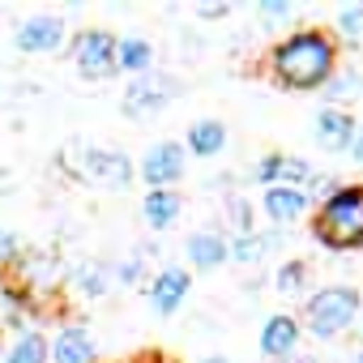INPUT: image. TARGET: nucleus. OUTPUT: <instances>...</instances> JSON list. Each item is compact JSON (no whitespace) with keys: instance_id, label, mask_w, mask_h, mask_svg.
<instances>
[{"instance_id":"obj_1","label":"nucleus","mask_w":363,"mask_h":363,"mask_svg":"<svg viewBox=\"0 0 363 363\" xmlns=\"http://www.w3.org/2000/svg\"><path fill=\"white\" fill-rule=\"evenodd\" d=\"M274 73L291 90H316L333 77V43L320 30H299L274 48Z\"/></svg>"},{"instance_id":"obj_2","label":"nucleus","mask_w":363,"mask_h":363,"mask_svg":"<svg viewBox=\"0 0 363 363\" xmlns=\"http://www.w3.org/2000/svg\"><path fill=\"white\" fill-rule=\"evenodd\" d=\"M312 235L333 252L363 248V184L333 189L312 218Z\"/></svg>"},{"instance_id":"obj_3","label":"nucleus","mask_w":363,"mask_h":363,"mask_svg":"<svg viewBox=\"0 0 363 363\" xmlns=\"http://www.w3.org/2000/svg\"><path fill=\"white\" fill-rule=\"evenodd\" d=\"M354 316H359V291L354 286H320L303 308V325L312 337H337L354 325Z\"/></svg>"},{"instance_id":"obj_4","label":"nucleus","mask_w":363,"mask_h":363,"mask_svg":"<svg viewBox=\"0 0 363 363\" xmlns=\"http://www.w3.org/2000/svg\"><path fill=\"white\" fill-rule=\"evenodd\" d=\"M179 90V82H171V77H162V73H141L133 86H128V94H124V116H133V120H141V116H154V111H162L167 103H171V94Z\"/></svg>"},{"instance_id":"obj_5","label":"nucleus","mask_w":363,"mask_h":363,"mask_svg":"<svg viewBox=\"0 0 363 363\" xmlns=\"http://www.w3.org/2000/svg\"><path fill=\"white\" fill-rule=\"evenodd\" d=\"M73 60L82 77H111L116 73V35L107 30H86L73 43Z\"/></svg>"},{"instance_id":"obj_6","label":"nucleus","mask_w":363,"mask_h":363,"mask_svg":"<svg viewBox=\"0 0 363 363\" xmlns=\"http://www.w3.org/2000/svg\"><path fill=\"white\" fill-rule=\"evenodd\" d=\"M145 184H150V193L154 189H171L179 175H184V145H175V141H158V145H150L145 150V158H141V171H137Z\"/></svg>"},{"instance_id":"obj_7","label":"nucleus","mask_w":363,"mask_h":363,"mask_svg":"<svg viewBox=\"0 0 363 363\" xmlns=\"http://www.w3.org/2000/svg\"><path fill=\"white\" fill-rule=\"evenodd\" d=\"M77 171L90 179V184H103V189H124L133 179V162L120 150H86Z\"/></svg>"},{"instance_id":"obj_8","label":"nucleus","mask_w":363,"mask_h":363,"mask_svg":"<svg viewBox=\"0 0 363 363\" xmlns=\"http://www.w3.org/2000/svg\"><path fill=\"white\" fill-rule=\"evenodd\" d=\"M13 43H18V52H30V56L60 52V43H65V22L52 18V13H35V18H26V22L18 26Z\"/></svg>"},{"instance_id":"obj_9","label":"nucleus","mask_w":363,"mask_h":363,"mask_svg":"<svg viewBox=\"0 0 363 363\" xmlns=\"http://www.w3.org/2000/svg\"><path fill=\"white\" fill-rule=\"evenodd\" d=\"M312 133H316V145H320V150L342 154V150H350V141H354V116L342 111V107H325V111L316 116Z\"/></svg>"},{"instance_id":"obj_10","label":"nucleus","mask_w":363,"mask_h":363,"mask_svg":"<svg viewBox=\"0 0 363 363\" xmlns=\"http://www.w3.org/2000/svg\"><path fill=\"white\" fill-rule=\"evenodd\" d=\"M295 346H299V320H295V316H286V312L269 316V320H265V329H261V350H265V359H269V363L291 359V354H295Z\"/></svg>"},{"instance_id":"obj_11","label":"nucleus","mask_w":363,"mask_h":363,"mask_svg":"<svg viewBox=\"0 0 363 363\" xmlns=\"http://www.w3.org/2000/svg\"><path fill=\"white\" fill-rule=\"evenodd\" d=\"M189 286H193V278L184 274V269H162L158 278H154V286H150V303H154V312L158 316H171L179 303H184V295H189Z\"/></svg>"},{"instance_id":"obj_12","label":"nucleus","mask_w":363,"mask_h":363,"mask_svg":"<svg viewBox=\"0 0 363 363\" xmlns=\"http://www.w3.org/2000/svg\"><path fill=\"white\" fill-rule=\"evenodd\" d=\"M261 210H265V218H269V223H295V218L308 210V193L286 189V184H274V189H265Z\"/></svg>"},{"instance_id":"obj_13","label":"nucleus","mask_w":363,"mask_h":363,"mask_svg":"<svg viewBox=\"0 0 363 363\" xmlns=\"http://www.w3.org/2000/svg\"><path fill=\"white\" fill-rule=\"evenodd\" d=\"M227 257H231V252H227V240H223V235H214V231L189 235V261H193L197 269H218Z\"/></svg>"},{"instance_id":"obj_14","label":"nucleus","mask_w":363,"mask_h":363,"mask_svg":"<svg viewBox=\"0 0 363 363\" xmlns=\"http://www.w3.org/2000/svg\"><path fill=\"white\" fill-rule=\"evenodd\" d=\"M179 206H184V201H179L171 189H154V193L141 201V218H145L154 231H162V227H171V223L179 218Z\"/></svg>"},{"instance_id":"obj_15","label":"nucleus","mask_w":363,"mask_h":363,"mask_svg":"<svg viewBox=\"0 0 363 363\" xmlns=\"http://www.w3.org/2000/svg\"><path fill=\"white\" fill-rule=\"evenodd\" d=\"M223 145H227V128H223V120H197V124L189 128V150H193L197 158H214Z\"/></svg>"},{"instance_id":"obj_16","label":"nucleus","mask_w":363,"mask_h":363,"mask_svg":"<svg viewBox=\"0 0 363 363\" xmlns=\"http://www.w3.org/2000/svg\"><path fill=\"white\" fill-rule=\"evenodd\" d=\"M52 354H56V363H90V359H94V342H90L86 329H65V333L56 337Z\"/></svg>"},{"instance_id":"obj_17","label":"nucleus","mask_w":363,"mask_h":363,"mask_svg":"<svg viewBox=\"0 0 363 363\" xmlns=\"http://www.w3.org/2000/svg\"><path fill=\"white\" fill-rule=\"evenodd\" d=\"M150 60H154V48L145 39H120L116 43V69H128V73H150Z\"/></svg>"},{"instance_id":"obj_18","label":"nucleus","mask_w":363,"mask_h":363,"mask_svg":"<svg viewBox=\"0 0 363 363\" xmlns=\"http://www.w3.org/2000/svg\"><path fill=\"white\" fill-rule=\"evenodd\" d=\"M278 244H282V235H257V231H248V235H240L235 244H227V252H231L240 265H252V261L269 257V248H278Z\"/></svg>"},{"instance_id":"obj_19","label":"nucleus","mask_w":363,"mask_h":363,"mask_svg":"<svg viewBox=\"0 0 363 363\" xmlns=\"http://www.w3.org/2000/svg\"><path fill=\"white\" fill-rule=\"evenodd\" d=\"M359 90H363V77L354 73V69H333V77L325 82V94H329V103H350V99H359Z\"/></svg>"},{"instance_id":"obj_20","label":"nucleus","mask_w":363,"mask_h":363,"mask_svg":"<svg viewBox=\"0 0 363 363\" xmlns=\"http://www.w3.org/2000/svg\"><path fill=\"white\" fill-rule=\"evenodd\" d=\"M278 184H286V189H299V193H303V189H312V184H316V171H312L303 158H286V154H282Z\"/></svg>"},{"instance_id":"obj_21","label":"nucleus","mask_w":363,"mask_h":363,"mask_svg":"<svg viewBox=\"0 0 363 363\" xmlns=\"http://www.w3.org/2000/svg\"><path fill=\"white\" fill-rule=\"evenodd\" d=\"M5 363H48V342L39 333H22Z\"/></svg>"},{"instance_id":"obj_22","label":"nucleus","mask_w":363,"mask_h":363,"mask_svg":"<svg viewBox=\"0 0 363 363\" xmlns=\"http://www.w3.org/2000/svg\"><path fill=\"white\" fill-rule=\"evenodd\" d=\"M303 282H308V265H303V261H286V265L278 269V278H274V286H278L282 295L303 291Z\"/></svg>"},{"instance_id":"obj_23","label":"nucleus","mask_w":363,"mask_h":363,"mask_svg":"<svg viewBox=\"0 0 363 363\" xmlns=\"http://www.w3.org/2000/svg\"><path fill=\"white\" fill-rule=\"evenodd\" d=\"M337 30H342L350 43H359V39H363V5H346V9L337 13Z\"/></svg>"},{"instance_id":"obj_24","label":"nucleus","mask_w":363,"mask_h":363,"mask_svg":"<svg viewBox=\"0 0 363 363\" xmlns=\"http://www.w3.org/2000/svg\"><path fill=\"white\" fill-rule=\"evenodd\" d=\"M278 171H282V154H265V158L257 162V171H252V175L261 179L265 189H274V184H278Z\"/></svg>"},{"instance_id":"obj_25","label":"nucleus","mask_w":363,"mask_h":363,"mask_svg":"<svg viewBox=\"0 0 363 363\" xmlns=\"http://www.w3.org/2000/svg\"><path fill=\"white\" fill-rule=\"evenodd\" d=\"M77 282H82V286H86L90 295H99V291L107 286V278L99 274V265H82V274H77Z\"/></svg>"},{"instance_id":"obj_26","label":"nucleus","mask_w":363,"mask_h":363,"mask_svg":"<svg viewBox=\"0 0 363 363\" xmlns=\"http://www.w3.org/2000/svg\"><path fill=\"white\" fill-rule=\"evenodd\" d=\"M261 18L265 22H282V18H291V5L286 0H261Z\"/></svg>"},{"instance_id":"obj_27","label":"nucleus","mask_w":363,"mask_h":363,"mask_svg":"<svg viewBox=\"0 0 363 363\" xmlns=\"http://www.w3.org/2000/svg\"><path fill=\"white\" fill-rule=\"evenodd\" d=\"M231 223L248 235V227H252V210H248V201H231Z\"/></svg>"},{"instance_id":"obj_28","label":"nucleus","mask_w":363,"mask_h":363,"mask_svg":"<svg viewBox=\"0 0 363 363\" xmlns=\"http://www.w3.org/2000/svg\"><path fill=\"white\" fill-rule=\"evenodd\" d=\"M18 252V235H0V261H9Z\"/></svg>"},{"instance_id":"obj_29","label":"nucleus","mask_w":363,"mask_h":363,"mask_svg":"<svg viewBox=\"0 0 363 363\" xmlns=\"http://www.w3.org/2000/svg\"><path fill=\"white\" fill-rule=\"evenodd\" d=\"M137 274H141L137 261H124V265H120V278H124V282H137Z\"/></svg>"},{"instance_id":"obj_30","label":"nucleus","mask_w":363,"mask_h":363,"mask_svg":"<svg viewBox=\"0 0 363 363\" xmlns=\"http://www.w3.org/2000/svg\"><path fill=\"white\" fill-rule=\"evenodd\" d=\"M197 13H201V18H227V5H201Z\"/></svg>"},{"instance_id":"obj_31","label":"nucleus","mask_w":363,"mask_h":363,"mask_svg":"<svg viewBox=\"0 0 363 363\" xmlns=\"http://www.w3.org/2000/svg\"><path fill=\"white\" fill-rule=\"evenodd\" d=\"M350 154H354V162H363V128H354V141H350Z\"/></svg>"},{"instance_id":"obj_32","label":"nucleus","mask_w":363,"mask_h":363,"mask_svg":"<svg viewBox=\"0 0 363 363\" xmlns=\"http://www.w3.org/2000/svg\"><path fill=\"white\" fill-rule=\"evenodd\" d=\"M201 363H227V359H223V354H210V359H201Z\"/></svg>"},{"instance_id":"obj_33","label":"nucleus","mask_w":363,"mask_h":363,"mask_svg":"<svg viewBox=\"0 0 363 363\" xmlns=\"http://www.w3.org/2000/svg\"><path fill=\"white\" fill-rule=\"evenodd\" d=\"M354 363H363V350H359V354H354Z\"/></svg>"},{"instance_id":"obj_34","label":"nucleus","mask_w":363,"mask_h":363,"mask_svg":"<svg viewBox=\"0 0 363 363\" xmlns=\"http://www.w3.org/2000/svg\"><path fill=\"white\" fill-rule=\"evenodd\" d=\"M278 363H291V359H278Z\"/></svg>"}]
</instances>
